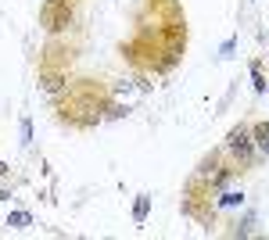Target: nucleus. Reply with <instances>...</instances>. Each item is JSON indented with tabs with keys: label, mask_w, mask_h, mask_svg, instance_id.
<instances>
[{
	"label": "nucleus",
	"mask_w": 269,
	"mask_h": 240,
	"mask_svg": "<svg viewBox=\"0 0 269 240\" xmlns=\"http://www.w3.org/2000/svg\"><path fill=\"white\" fill-rule=\"evenodd\" d=\"M230 151H234L237 158H244V162H248V158H251V136H248V129H234V133H230Z\"/></svg>",
	"instance_id": "1"
},
{
	"label": "nucleus",
	"mask_w": 269,
	"mask_h": 240,
	"mask_svg": "<svg viewBox=\"0 0 269 240\" xmlns=\"http://www.w3.org/2000/svg\"><path fill=\"white\" fill-rule=\"evenodd\" d=\"M29 222H32L29 212H11V219H8V226H15V229H25Z\"/></svg>",
	"instance_id": "2"
},
{
	"label": "nucleus",
	"mask_w": 269,
	"mask_h": 240,
	"mask_svg": "<svg viewBox=\"0 0 269 240\" xmlns=\"http://www.w3.org/2000/svg\"><path fill=\"white\" fill-rule=\"evenodd\" d=\"M147 212H151V197H140L137 208H133V219H137V222H144V219H147Z\"/></svg>",
	"instance_id": "3"
},
{
	"label": "nucleus",
	"mask_w": 269,
	"mask_h": 240,
	"mask_svg": "<svg viewBox=\"0 0 269 240\" xmlns=\"http://www.w3.org/2000/svg\"><path fill=\"white\" fill-rule=\"evenodd\" d=\"M241 201H244V194H234V190L219 197V205H222V208H234V205H241Z\"/></svg>",
	"instance_id": "4"
},
{
	"label": "nucleus",
	"mask_w": 269,
	"mask_h": 240,
	"mask_svg": "<svg viewBox=\"0 0 269 240\" xmlns=\"http://www.w3.org/2000/svg\"><path fill=\"white\" fill-rule=\"evenodd\" d=\"M255 136H258V147H262V151H269V126H258V129H255Z\"/></svg>",
	"instance_id": "5"
},
{
	"label": "nucleus",
	"mask_w": 269,
	"mask_h": 240,
	"mask_svg": "<svg viewBox=\"0 0 269 240\" xmlns=\"http://www.w3.org/2000/svg\"><path fill=\"white\" fill-rule=\"evenodd\" d=\"M43 90H51V93L61 90V79H58V75H43Z\"/></svg>",
	"instance_id": "6"
},
{
	"label": "nucleus",
	"mask_w": 269,
	"mask_h": 240,
	"mask_svg": "<svg viewBox=\"0 0 269 240\" xmlns=\"http://www.w3.org/2000/svg\"><path fill=\"white\" fill-rule=\"evenodd\" d=\"M251 79H255V90H265V79H262V68L251 65Z\"/></svg>",
	"instance_id": "7"
},
{
	"label": "nucleus",
	"mask_w": 269,
	"mask_h": 240,
	"mask_svg": "<svg viewBox=\"0 0 269 240\" xmlns=\"http://www.w3.org/2000/svg\"><path fill=\"white\" fill-rule=\"evenodd\" d=\"M129 90H133V83H126V79H122V83H119V86H115V93H119V97H126Z\"/></svg>",
	"instance_id": "8"
},
{
	"label": "nucleus",
	"mask_w": 269,
	"mask_h": 240,
	"mask_svg": "<svg viewBox=\"0 0 269 240\" xmlns=\"http://www.w3.org/2000/svg\"><path fill=\"white\" fill-rule=\"evenodd\" d=\"M4 172H8V165H0V176H4Z\"/></svg>",
	"instance_id": "9"
}]
</instances>
